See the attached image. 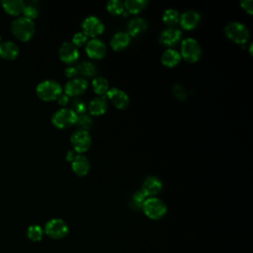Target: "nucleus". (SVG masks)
<instances>
[{
	"label": "nucleus",
	"instance_id": "21",
	"mask_svg": "<svg viewBox=\"0 0 253 253\" xmlns=\"http://www.w3.org/2000/svg\"><path fill=\"white\" fill-rule=\"evenodd\" d=\"M130 42V37L124 32H119L115 34L111 40V47L116 51H121L125 49Z\"/></svg>",
	"mask_w": 253,
	"mask_h": 253
},
{
	"label": "nucleus",
	"instance_id": "8",
	"mask_svg": "<svg viewBox=\"0 0 253 253\" xmlns=\"http://www.w3.org/2000/svg\"><path fill=\"white\" fill-rule=\"evenodd\" d=\"M71 145L75 152L83 153L87 151L91 145V136L87 130L78 129L74 131L70 137Z\"/></svg>",
	"mask_w": 253,
	"mask_h": 253
},
{
	"label": "nucleus",
	"instance_id": "31",
	"mask_svg": "<svg viewBox=\"0 0 253 253\" xmlns=\"http://www.w3.org/2000/svg\"><path fill=\"white\" fill-rule=\"evenodd\" d=\"M172 93L180 101H185L187 99V92L181 84H174L172 86Z\"/></svg>",
	"mask_w": 253,
	"mask_h": 253
},
{
	"label": "nucleus",
	"instance_id": "16",
	"mask_svg": "<svg viewBox=\"0 0 253 253\" xmlns=\"http://www.w3.org/2000/svg\"><path fill=\"white\" fill-rule=\"evenodd\" d=\"M201 16L200 14L195 10H187L182 15H180L179 22L183 29L185 30H193L195 29L198 24L200 23Z\"/></svg>",
	"mask_w": 253,
	"mask_h": 253
},
{
	"label": "nucleus",
	"instance_id": "35",
	"mask_svg": "<svg viewBox=\"0 0 253 253\" xmlns=\"http://www.w3.org/2000/svg\"><path fill=\"white\" fill-rule=\"evenodd\" d=\"M23 13H24L25 17H27V18H29L31 20H33L34 18H36L38 16L37 8L35 6H33V5H30V4L25 6V9H24Z\"/></svg>",
	"mask_w": 253,
	"mask_h": 253
},
{
	"label": "nucleus",
	"instance_id": "24",
	"mask_svg": "<svg viewBox=\"0 0 253 253\" xmlns=\"http://www.w3.org/2000/svg\"><path fill=\"white\" fill-rule=\"evenodd\" d=\"M148 2L146 0H126L124 2L125 9L129 14H138L146 8Z\"/></svg>",
	"mask_w": 253,
	"mask_h": 253
},
{
	"label": "nucleus",
	"instance_id": "13",
	"mask_svg": "<svg viewBox=\"0 0 253 253\" xmlns=\"http://www.w3.org/2000/svg\"><path fill=\"white\" fill-rule=\"evenodd\" d=\"M85 51L89 57L94 59H101L105 56L107 52V47L101 40L94 38L87 42Z\"/></svg>",
	"mask_w": 253,
	"mask_h": 253
},
{
	"label": "nucleus",
	"instance_id": "27",
	"mask_svg": "<svg viewBox=\"0 0 253 253\" xmlns=\"http://www.w3.org/2000/svg\"><path fill=\"white\" fill-rule=\"evenodd\" d=\"M179 19H180V15L178 11L174 9H167L166 11H164L162 16V20L164 24L169 26V28L175 26L179 22Z\"/></svg>",
	"mask_w": 253,
	"mask_h": 253
},
{
	"label": "nucleus",
	"instance_id": "18",
	"mask_svg": "<svg viewBox=\"0 0 253 253\" xmlns=\"http://www.w3.org/2000/svg\"><path fill=\"white\" fill-rule=\"evenodd\" d=\"M71 168L76 175L85 176L90 170V162L86 156L77 154L74 160L71 162Z\"/></svg>",
	"mask_w": 253,
	"mask_h": 253
},
{
	"label": "nucleus",
	"instance_id": "9",
	"mask_svg": "<svg viewBox=\"0 0 253 253\" xmlns=\"http://www.w3.org/2000/svg\"><path fill=\"white\" fill-rule=\"evenodd\" d=\"M82 30L86 37H97L104 32L103 22L96 16H89L85 18L81 24Z\"/></svg>",
	"mask_w": 253,
	"mask_h": 253
},
{
	"label": "nucleus",
	"instance_id": "29",
	"mask_svg": "<svg viewBox=\"0 0 253 253\" xmlns=\"http://www.w3.org/2000/svg\"><path fill=\"white\" fill-rule=\"evenodd\" d=\"M107 10L112 15H121L125 10L124 2L120 0H111L107 3Z\"/></svg>",
	"mask_w": 253,
	"mask_h": 253
},
{
	"label": "nucleus",
	"instance_id": "23",
	"mask_svg": "<svg viewBox=\"0 0 253 253\" xmlns=\"http://www.w3.org/2000/svg\"><path fill=\"white\" fill-rule=\"evenodd\" d=\"M4 10L11 15H19L25 9V2L22 0H3L1 2Z\"/></svg>",
	"mask_w": 253,
	"mask_h": 253
},
{
	"label": "nucleus",
	"instance_id": "14",
	"mask_svg": "<svg viewBox=\"0 0 253 253\" xmlns=\"http://www.w3.org/2000/svg\"><path fill=\"white\" fill-rule=\"evenodd\" d=\"M88 87V82L86 79L80 77V78H74L69 80L65 86H64V92L69 97H75L78 95L83 94Z\"/></svg>",
	"mask_w": 253,
	"mask_h": 253
},
{
	"label": "nucleus",
	"instance_id": "33",
	"mask_svg": "<svg viewBox=\"0 0 253 253\" xmlns=\"http://www.w3.org/2000/svg\"><path fill=\"white\" fill-rule=\"evenodd\" d=\"M71 110L76 114V115H81V114H85L86 111V105L83 101L79 100V99H75L72 102V108Z\"/></svg>",
	"mask_w": 253,
	"mask_h": 253
},
{
	"label": "nucleus",
	"instance_id": "3",
	"mask_svg": "<svg viewBox=\"0 0 253 253\" xmlns=\"http://www.w3.org/2000/svg\"><path fill=\"white\" fill-rule=\"evenodd\" d=\"M142 211L146 216L151 219H159L167 212V207L163 201L158 198H147L143 205Z\"/></svg>",
	"mask_w": 253,
	"mask_h": 253
},
{
	"label": "nucleus",
	"instance_id": "12",
	"mask_svg": "<svg viewBox=\"0 0 253 253\" xmlns=\"http://www.w3.org/2000/svg\"><path fill=\"white\" fill-rule=\"evenodd\" d=\"M58 55L61 61L65 63H74L79 58V50L72 42H65L60 45Z\"/></svg>",
	"mask_w": 253,
	"mask_h": 253
},
{
	"label": "nucleus",
	"instance_id": "4",
	"mask_svg": "<svg viewBox=\"0 0 253 253\" xmlns=\"http://www.w3.org/2000/svg\"><path fill=\"white\" fill-rule=\"evenodd\" d=\"M224 32L226 37L236 43H245L249 39L248 29L246 28L245 25L237 21L228 23L225 26Z\"/></svg>",
	"mask_w": 253,
	"mask_h": 253
},
{
	"label": "nucleus",
	"instance_id": "38",
	"mask_svg": "<svg viewBox=\"0 0 253 253\" xmlns=\"http://www.w3.org/2000/svg\"><path fill=\"white\" fill-rule=\"evenodd\" d=\"M57 102L60 106H66L69 102V97L66 94H61L59 95V97L57 98Z\"/></svg>",
	"mask_w": 253,
	"mask_h": 253
},
{
	"label": "nucleus",
	"instance_id": "39",
	"mask_svg": "<svg viewBox=\"0 0 253 253\" xmlns=\"http://www.w3.org/2000/svg\"><path fill=\"white\" fill-rule=\"evenodd\" d=\"M76 155H77L76 152H75L73 149H72V150L70 149V150H68L67 153H66V160L72 162V161L74 160V158L76 157Z\"/></svg>",
	"mask_w": 253,
	"mask_h": 253
},
{
	"label": "nucleus",
	"instance_id": "25",
	"mask_svg": "<svg viewBox=\"0 0 253 253\" xmlns=\"http://www.w3.org/2000/svg\"><path fill=\"white\" fill-rule=\"evenodd\" d=\"M92 87L97 95L103 96L109 90V83L105 77L97 76L92 80Z\"/></svg>",
	"mask_w": 253,
	"mask_h": 253
},
{
	"label": "nucleus",
	"instance_id": "17",
	"mask_svg": "<svg viewBox=\"0 0 253 253\" xmlns=\"http://www.w3.org/2000/svg\"><path fill=\"white\" fill-rule=\"evenodd\" d=\"M108 109V101L105 96H97L88 105V111L93 116H101Z\"/></svg>",
	"mask_w": 253,
	"mask_h": 253
},
{
	"label": "nucleus",
	"instance_id": "32",
	"mask_svg": "<svg viewBox=\"0 0 253 253\" xmlns=\"http://www.w3.org/2000/svg\"><path fill=\"white\" fill-rule=\"evenodd\" d=\"M146 199L147 198L145 197V195L140 190H138L132 196V203L134 204L135 208L140 209V208H142V205Z\"/></svg>",
	"mask_w": 253,
	"mask_h": 253
},
{
	"label": "nucleus",
	"instance_id": "36",
	"mask_svg": "<svg viewBox=\"0 0 253 253\" xmlns=\"http://www.w3.org/2000/svg\"><path fill=\"white\" fill-rule=\"evenodd\" d=\"M240 5L248 14L252 15V13H253V8H252L253 1L252 0H242L240 2Z\"/></svg>",
	"mask_w": 253,
	"mask_h": 253
},
{
	"label": "nucleus",
	"instance_id": "30",
	"mask_svg": "<svg viewBox=\"0 0 253 253\" xmlns=\"http://www.w3.org/2000/svg\"><path fill=\"white\" fill-rule=\"evenodd\" d=\"M76 125L80 127V129L88 131V129H90L93 126V121L89 115L81 114V115H77Z\"/></svg>",
	"mask_w": 253,
	"mask_h": 253
},
{
	"label": "nucleus",
	"instance_id": "10",
	"mask_svg": "<svg viewBox=\"0 0 253 253\" xmlns=\"http://www.w3.org/2000/svg\"><path fill=\"white\" fill-rule=\"evenodd\" d=\"M106 96L117 109L125 110L129 104V98L127 94L125 91L116 87L109 89L106 93Z\"/></svg>",
	"mask_w": 253,
	"mask_h": 253
},
{
	"label": "nucleus",
	"instance_id": "37",
	"mask_svg": "<svg viewBox=\"0 0 253 253\" xmlns=\"http://www.w3.org/2000/svg\"><path fill=\"white\" fill-rule=\"evenodd\" d=\"M64 74H65L66 77L72 78V77H74V76H75L76 74H78V73H77L76 67H74V66H68L67 68H65Z\"/></svg>",
	"mask_w": 253,
	"mask_h": 253
},
{
	"label": "nucleus",
	"instance_id": "1",
	"mask_svg": "<svg viewBox=\"0 0 253 253\" xmlns=\"http://www.w3.org/2000/svg\"><path fill=\"white\" fill-rule=\"evenodd\" d=\"M11 30L14 36L21 41H29L35 34V24L33 20L22 16L16 18L11 24Z\"/></svg>",
	"mask_w": 253,
	"mask_h": 253
},
{
	"label": "nucleus",
	"instance_id": "5",
	"mask_svg": "<svg viewBox=\"0 0 253 253\" xmlns=\"http://www.w3.org/2000/svg\"><path fill=\"white\" fill-rule=\"evenodd\" d=\"M181 56L188 62H196L202 54L200 43L193 38H188L182 41Z\"/></svg>",
	"mask_w": 253,
	"mask_h": 253
},
{
	"label": "nucleus",
	"instance_id": "11",
	"mask_svg": "<svg viewBox=\"0 0 253 253\" xmlns=\"http://www.w3.org/2000/svg\"><path fill=\"white\" fill-rule=\"evenodd\" d=\"M163 188L162 182L159 178L155 176H148L144 179L140 191L145 195L147 198H152L159 194Z\"/></svg>",
	"mask_w": 253,
	"mask_h": 253
},
{
	"label": "nucleus",
	"instance_id": "7",
	"mask_svg": "<svg viewBox=\"0 0 253 253\" xmlns=\"http://www.w3.org/2000/svg\"><path fill=\"white\" fill-rule=\"evenodd\" d=\"M44 232L53 239H60L67 235L68 225L63 219L51 218L45 223Z\"/></svg>",
	"mask_w": 253,
	"mask_h": 253
},
{
	"label": "nucleus",
	"instance_id": "22",
	"mask_svg": "<svg viewBox=\"0 0 253 253\" xmlns=\"http://www.w3.org/2000/svg\"><path fill=\"white\" fill-rule=\"evenodd\" d=\"M180 60H181V54L173 48L166 49L161 55V62L163 65L167 67L176 66L180 62Z\"/></svg>",
	"mask_w": 253,
	"mask_h": 253
},
{
	"label": "nucleus",
	"instance_id": "28",
	"mask_svg": "<svg viewBox=\"0 0 253 253\" xmlns=\"http://www.w3.org/2000/svg\"><path fill=\"white\" fill-rule=\"evenodd\" d=\"M42 234H43V230L38 224L30 225L27 229V236L32 241H40L42 237Z\"/></svg>",
	"mask_w": 253,
	"mask_h": 253
},
{
	"label": "nucleus",
	"instance_id": "34",
	"mask_svg": "<svg viewBox=\"0 0 253 253\" xmlns=\"http://www.w3.org/2000/svg\"><path fill=\"white\" fill-rule=\"evenodd\" d=\"M87 42V37L83 33H76L72 38V43L76 46H82L84 43Z\"/></svg>",
	"mask_w": 253,
	"mask_h": 253
},
{
	"label": "nucleus",
	"instance_id": "26",
	"mask_svg": "<svg viewBox=\"0 0 253 253\" xmlns=\"http://www.w3.org/2000/svg\"><path fill=\"white\" fill-rule=\"evenodd\" d=\"M76 69H77V73L83 76H88V77L93 76L97 72L96 65L91 61H83L79 63L76 66Z\"/></svg>",
	"mask_w": 253,
	"mask_h": 253
},
{
	"label": "nucleus",
	"instance_id": "19",
	"mask_svg": "<svg viewBox=\"0 0 253 253\" xmlns=\"http://www.w3.org/2000/svg\"><path fill=\"white\" fill-rule=\"evenodd\" d=\"M19 54L18 45L11 41H0V56L6 59H14Z\"/></svg>",
	"mask_w": 253,
	"mask_h": 253
},
{
	"label": "nucleus",
	"instance_id": "20",
	"mask_svg": "<svg viewBox=\"0 0 253 253\" xmlns=\"http://www.w3.org/2000/svg\"><path fill=\"white\" fill-rule=\"evenodd\" d=\"M147 29V22L140 17H136L129 21L126 30L129 37H137Z\"/></svg>",
	"mask_w": 253,
	"mask_h": 253
},
{
	"label": "nucleus",
	"instance_id": "6",
	"mask_svg": "<svg viewBox=\"0 0 253 253\" xmlns=\"http://www.w3.org/2000/svg\"><path fill=\"white\" fill-rule=\"evenodd\" d=\"M77 121V115L67 108H62L56 111L51 117V123L58 128H67L75 125Z\"/></svg>",
	"mask_w": 253,
	"mask_h": 253
},
{
	"label": "nucleus",
	"instance_id": "15",
	"mask_svg": "<svg viewBox=\"0 0 253 253\" xmlns=\"http://www.w3.org/2000/svg\"><path fill=\"white\" fill-rule=\"evenodd\" d=\"M182 38V32L174 27L165 29L159 37V42L165 46L175 45Z\"/></svg>",
	"mask_w": 253,
	"mask_h": 253
},
{
	"label": "nucleus",
	"instance_id": "2",
	"mask_svg": "<svg viewBox=\"0 0 253 253\" xmlns=\"http://www.w3.org/2000/svg\"><path fill=\"white\" fill-rule=\"evenodd\" d=\"M37 95L43 101H52L62 94L60 84L54 80H44L38 84Z\"/></svg>",
	"mask_w": 253,
	"mask_h": 253
}]
</instances>
